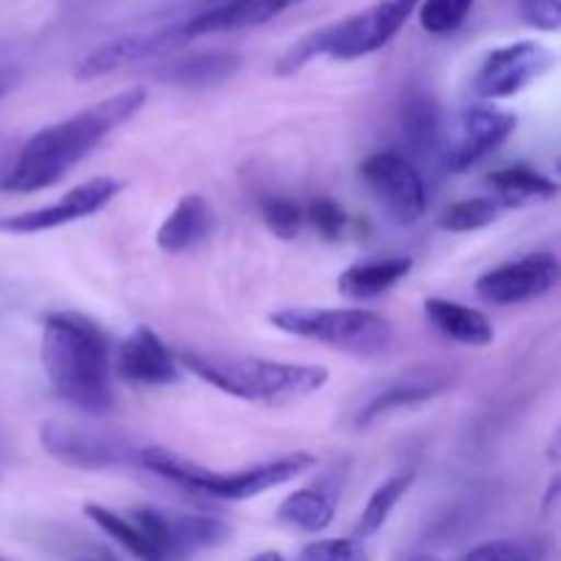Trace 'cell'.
Wrapping results in <instances>:
<instances>
[{
    "instance_id": "cell-1",
    "label": "cell",
    "mask_w": 561,
    "mask_h": 561,
    "mask_svg": "<svg viewBox=\"0 0 561 561\" xmlns=\"http://www.w3.org/2000/svg\"><path fill=\"white\" fill-rule=\"evenodd\" d=\"M146 88L131 85L69 115V118L58 121V124L38 129L20 148V157L11 164L9 173L0 179V190L31 195V192H42L58 184L75 164H80L93 148L102 146L115 129L129 124L146 107Z\"/></svg>"
},
{
    "instance_id": "cell-2",
    "label": "cell",
    "mask_w": 561,
    "mask_h": 561,
    "mask_svg": "<svg viewBox=\"0 0 561 561\" xmlns=\"http://www.w3.org/2000/svg\"><path fill=\"white\" fill-rule=\"evenodd\" d=\"M42 362L49 387L75 411L107 414L115 405L107 340L85 316L53 312L44 318Z\"/></svg>"
},
{
    "instance_id": "cell-3",
    "label": "cell",
    "mask_w": 561,
    "mask_h": 561,
    "mask_svg": "<svg viewBox=\"0 0 561 561\" xmlns=\"http://www.w3.org/2000/svg\"><path fill=\"white\" fill-rule=\"evenodd\" d=\"M175 359L201 381L250 403H290V400L321 392L329 383V370L321 365L197 354V351H181Z\"/></svg>"
},
{
    "instance_id": "cell-4",
    "label": "cell",
    "mask_w": 561,
    "mask_h": 561,
    "mask_svg": "<svg viewBox=\"0 0 561 561\" xmlns=\"http://www.w3.org/2000/svg\"><path fill=\"white\" fill-rule=\"evenodd\" d=\"M137 466L162 477L170 485L195 493V496L219 499V502H247V499L261 496V493L310 471L316 466V455L290 453L283 458L266 460V463L247 466V469L217 471L164 447H140Z\"/></svg>"
},
{
    "instance_id": "cell-5",
    "label": "cell",
    "mask_w": 561,
    "mask_h": 561,
    "mask_svg": "<svg viewBox=\"0 0 561 561\" xmlns=\"http://www.w3.org/2000/svg\"><path fill=\"white\" fill-rule=\"evenodd\" d=\"M416 5H420V0H376L373 5L345 16V20L301 36L294 47L285 49L274 71L279 77H290L316 58L356 60L378 53L403 31Z\"/></svg>"
},
{
    "instance_id": "cell-6",
    "label": "cell",
    "mask_w": 561,
    "mask_h": 561,
    "mask_svg": "<svg viewBox=\"0 0 561 561\" xmlns=\"http://www.w3.org/2000/svg\"><path fill=\"white\" fill-rule=\"evenodd\" d=\"M268 321L285 334L329 345L343 354L373 356L389 354L394 345V327L381 312L365 307H283Z\"/></svg>"
},
{
    "instance_id": "cell-7",
    "label": "cell",
    "mask_w": 561,
    "mask_h": 561,
    "mask_svg": "<svg viewBox=\"0 0 561 561\" xmlns=\"http://www.w3.org/2000/svg\"><path fill=\"white\" fill-rule=\"evenodd\" d=\"M359 179L389 222L409 228L427 211V186L416 164L400 151L370 153L359 164Z\"/></svg>"
},
{
    "instance_id": "cell-8",
    "label": "cell",
    "mask_w": 561,
    "mask_h": 561,
    "mask_svg": "<svg viewBox=\"0 0 561 561\" xmlns=\"http://www.w3.org/2000/svg\"><path fill=\"white\" fill-rule=\"evenodd\" d=\"M299 3L305 0H195L186 14L159 27L168 38L170 49H179L203 36L261 27Z\"/></svg>"
},
{
    "instance_id": "cell-9",
    "label": "cell",
    "mask_w": 561,
    "mask_h": 561,
    "mask_svg": "<svg viewBox=\"0 0 561 561\" xmlns=\"http://www.w3.org/2000/svg\"><path fill=\"white\" fill-rule=\"evenodd\" d=\"M126 518L170 561L211 551V548H219L230 540V526L225 520L211 518V515L162 513V510L153 507H137Z\"/></svg>"
},
{
    "instance_id": "cell-10",
    "label": "cell",
    "mask_w": 561,
    "mask_h": 561,
    "mask_svg": "<svg viewBox=\"0 0 561 561\" xmlns=\"http://www.w3.org/2000/svg\"><path fill=\"white\" fill-rule=\"evenodd\" d=\"M38 442L49 458L82 471L137 466V458H140V447H135L129 438L88 431V427L69 425V422H44L38 431Z\"/></svg>"
},
{
    "instance_id": "cell-11",
    "label": "cell",
    "mask_w": 561,
    "mask_h": 561,
    "mask_svg": "<svg viewBox=\"0 0 561 561\" xmlns=\"http://www.w3.org/2000/svg\"><path fill=\"white\" fill-rule=\"evenodd\" d=\"M553 66V53L540 42H510L491 49L477 69L474 88L482 102H502L524 93L546 77Z\"/></svg>"
},
{
    "instance_id": "cell-12",
    "label": "cell",
    "mask_w": 561,
    "mask_h": 561,
    "mask_svg": "<svg viewBox=\"0 0 561 561\" xmlns=\"http://www.w3.org/2000/svg\"><path fill=\"white\" fill-rule=\"evenodd\" d=\"M518 126V115L510 110L496 107V104L477 102L460 113L458 129H455L453 142H444L442 151V170L444 173H466L491 157L496 148H502L510 140V135Z\"/></svg>"
},
{
    "instance_id": "cell-13",
    "label": "cell",
    "mask_w": 561,
    "mask_h": 561,
    "mask_svg": "<svg viewBox=\"0 0 561 561\" xmlns=\"http://www.w3.org/2000/svg\"><path fill=\"white\" fill-rule=\"evenodd\" d=\"M121 190H124V184H121L118 179H110V175L91 179L85 181V184L69 190L66 195H60V201L31 208V211L0 217V233L36 236V233H47V230H55V228H64V225L80 222V219L91 217V214L102 211L104 206H110Z\"/></svg>"
},
{
    "instance_id": "cell-14",
    "label": "cell",
    "mask_w": 561,
    "mask_h": 561,
    "mask_svg": "<svg viewBox=\"0 0 561 561\" xmlns=\"http://www.w3.org/2000/svg\"><path fill=\"white\" fill-rule=\"evenodd\" d=\"M561 268L551 252H529L518 261L502 263L477 279V296L488 305L515 307L542 299L559 285Z\"/></svg>"
},
{
    "instance_id": "cell-15",
    "label": "cell",
    "mask_w": 561,
    "mask_h": 561,
    "mask_svg": "<svg viewBox=\"0 0 561 561\" xmlns=\"http://www.w3.org/2000/svg\"><path fill=\"white\" fill-rule=\"evenodd\" d=\"M118 373L131 387H170L181 381V365L173 351L151 327H137L118 348Z\"/></svg>"
},
{
    "instance_id": "cell-16",
    "label": "cell",
    "mask_w": 561,
    "mask_h": 561,
    "mask_svg": "<svg viewBox=\"0 0 561 561\" xmlns=\"http://www.w3.org/2000/svg\"><path fill=\"white\" fill-rule=\"evenodd\" d=\"M400 135L414 159H442L444 151V121L442 107L427 91H411L400 104Z\"/></svg>"
},
{
    "instance_id": "cell-17",
    "label": "cell",
    "mask_w": 561,
    "mask_h": 561,
    "mask_svg": "<svg viewBox=\"0 0 561 561\" xmlns=\"http://www.w3.org/2000/svg\"><path fill=\"white\" fill-rule=\"evenodd\" d=\"M427 323L436 329L438 334H444L453 343L466 345V348H485L493 343V323L491 318L482 310L469 305H460V301L442 299V296H431L422 305Z\"/></svg>"
},
{
    "instance_id": "cell-18",
    "label": "cell",
    "mask_w": 561,
    "mask_h": 561,
    "mask_svg": "<svg viewBox=\"0 0 561 561\" xmlns=\"http://www.w3.org/2000/svg\"><path fill=\"white\" fill-rule=\"evenodd\" d=\"M214 230V208L208 201L197 192L181 197L173 206V211L164 217V222L157 230L159 250L179 255V252L192 250V247L203 244Z\"/></svg>"
},
{
    "instance_id": "cell-19",
    "label": "cell",
    "mask_w": 561,
    "mask_h": 561,
    "mask_svg": "<svg viewBox=\"0 0 561 561\" xmlns=\"http://www.w3.org/2000/svg\"><path fill=\"white\" fill-rule=\"evenodd\" d=\"M447 387H449V378L438 376V373H431V376L400 378V381L383 387L381 392H376L365 405H362L359 414H356L354 425L359 427V431L362 427L376 425L378 420L394 414V411L414 409V405L427 403V400H433L436 394H442Z\"/></svg>"
},
{
    "instance_id": "cell-20",
    "label": "cell",
    "mask_w": 561,
    "mask_h": 561,
    "mask_svg": "<svg viewBox=\"0 0 561 561\" xmlns=\"http://www.w3.org/2000/svg\"><path fill=\"white\" fill-rule=\"evenodd\" d=\"M414 268V261L405 255L373 257V261L354 263L337 279V290L351 301H370L403 283Z\"/></svg>"
},
{
    "instance_id": "cell-21",
    "label": "cell",
    "mask_w": 561,
    "mask_h": 561,
    "mask_svg": "<svg viewBox=\"0 0 561 561\" xmlns=\"http://www.w3.org/2000/svg\"><path fill=\"white\" fill-rule=\"evenodd\" d=\"M241 55L228 49H208V53H192L186 58L168 60L159 69V77L170 85L179 88H214L239 75Z\"/></svg>"
},
{
    "instance_id": "cell-22",
    "label": "cell",
    "mask_w": 561,
    "mask_h": 561,
    "mask_svg": "<svg viewBox=\"0 0 561 561\" xmlns=\"http://www.w3.org/2000/svg\"><path fill=\"white\" fill-rule=\"evenodd\" d=\"M337 515V496L327 488H301L294 491L277 507V520L285 529L305 531V535H318L327 529Z\"/></svg>"
},
{
    "instance_id": "cell-23",
    "label": "cell",
    "mask_w": 561,
    "mask_h": 561,
    "mask_svg": "<svg viewBox=\"0 0 561 561\" xmlns=\"http://www.w3.org/2000/svg\"><path fill=\"white\" fill-rule=\"evenodd\" d=\"M485 184L502 197L507 206H520L531 201H551L559 195V184L548 179L540 170L529 164H507V168L493 170L485 179Z\"/></svg>"
},
{
    "instance_id": "cell-24",
    "label": "cell",
    "mask_w": 561,
    "mask_h": 561,
    "mask_svg": "<svg viewBox=\"0 0 561 561\" xmlns=\"http://www.w3.org/2000/svg\"><path fill=\"white\" fill-rule=\"evenodd\" d=\"M411 485H414V474H411V471H400V474L383 480L381 485L370 493L359 520H356V540H367V537L378 535V531L387 526L389 515L394 513V507H398L400 499L409 493Z\"/></svg>"
},
{
    "instance_id": "cell-25",
    "label": "cell",
    "mask_w": 561,
    "mask_h": 561,
    "mask_svg": "<svg viewBox=\"0 0 561 561\" xmlns=\"http://www.w3.org/2000/svg\"><path fill=\"white\" fill-rule=\"evenodd\" d=\"M85 515L110 537V540L118 542V546L124 548V551H129L137 561H170L157 546H151V542L135 529V524H131L126 515H118L115 510L102 507V504H85Z\"/></svg>"
},
{
    "instance_id": "cell-26",
    "label": "cell",
    "mask_w": 561,
    "mask_h": 561,
    "mask_svg": "<svg viewBox=\"0 0 561 561\" xmlns=\"http://www.w3.org/2000/svg\"><path fill=\"white\" fill-rule=\"evenodd\" d=\"M499 219V203L493 197H466L453 203L438 217V228L447 233H474Z\"/></svg>"
},
{
    "instance_id": "cell-27",
    "label": "cell",
    "mask_w": 561,
    "mask_h": 561,
    "mask_svg": "<svg viewBox=\"0 0 561 561\" xmlns=\"http://www.w3.org/2000/svg\"><path fill=\"white\" fill-rule=\"evenodd\" d=\"M474 5L477 0H420L414 14L420 16V25L425 33L449 36L469 20Z\"/></svg>"
},
{
    "instance_id": "cell-28",
    "label": "cell",
    "mask_w": 561,
    "mask_h": 561,
    "mask_svg": "<svg viewBox=\"0 0 561 561\" xmlns=\"http://www.w3.org/2000/svg\"><path fill=\"white\" fill-rule=\"evenodd\" d=\"M261 217L279 241H294L305 225V208L283 195L261 197Z\"/></svg>"
},
{
    "instance_id": "cell-29",
    "label": "cell",
    "mask_w": 561,
    "mask_h": 561,
    "mask_svg": "<svg viewBox=\"0 0 561 561\" xmlns=\"http://www.w3.org/2000/svg\"><path fill=\"white\" fill-rule=\"evenodd\" d=\"M546 546L537 540H491L471 548L460 561H542Z\"/></svg>"
},
{
    "instance_id": "cell-30",
    "label": "cell",
    "mask_w": 561,
    "mask_h": 561,
    "mask_svg": "<svg viewBox=\"0 0 561 561\" xmlns=\"http://www.w3.org/2000/svg\"><path fill=\"white\" fill-rule=\"evenodd\" d=\"M305 219H310V225L323 241H337L345 233V225H348V214L332 197H312L307 203Z\"/></svg>"
},
{
    "instance_id": "cell-31",
    "label": "cell",
    "mask_w": 561,
    "mask_h": 561,
    "mask_svg": "<svg viewBox=\"0 0 561 561\" xmlns=\"http://www.w3.org/2000/svg\"><path fill=\"white\" fill-rule=\"evenodd\" d=\"M299 561H370V553L356 537H327L305 546Z\"/></svg>"
},
{
    "instance_id": "cell-32",
    "label": "cell",
    "mask_w": 561,
    "mask_h": 561,
    "mask_svg": "<svg viewBox=\"0 0 561 561\" xmlns=\"http://www.w3.org/2000/svg\"><path fill=\"white\" fill-rule=\"evenodd\" d=\"M520 14L529 25L540 27V31H559L561 25V0H518Z\"/></svg>"
},
{
    "instance_id": "cell-33",
    "label": "cell",
    "mask_w": 561,
    "mask_h": 561,
    "mask_svg": "<svg viewBox=\"0 0 561 561\" xmlns=\"http://www.w3.org/2000/svg\"><path fill=\"white\" fill-rule=\"evenodd\" d=\"M16 77L20 75H16L14 69H0V99H3L5 93L16 85Z\"/></svg>"
},
{
    "instance_id": "cell-34",
    "label": "cell",
    "mask_w": 561,
    "mask_h": 561,
    "mask_svg": "<svg viewBox=\"0 0 561 561\" xmlns=\"http://www.w3.org/2000/svg\"><path fill=\"white\" fill-rule=\"evenodd\" d=\"M247 561H288V559L277 551H263V553H255V557H250Z\"/></svg>"
},
{
    "instance_id": "cell-35",
    "label": "cell",
    "mask_w": 561,
    "mask_h": 561,
    "mask_svg": "<svg viewBox=\"0 0 561 561\" xmlns=\"http://www.w3.org/2000/svg\"><path fill=\"white\" fill-rule=\"evenodd\" d=\"M75 561H118V559L110 557V553H85V557H77Z\"/></svg>"
},
{
    "instance_id": "cell-36",
    "label": "cell",
    "mask_w": 561,
    "mask_h": 561,
    "mask_svg": "<svg viewBox=\"0 0 561 561\" xmlns=\"http://www.w3.org/2000/svg\"><path fill=\"white\" fill-rule=\"evenodd\" d=\"M409 561H442V559L431 557V553H416V557H411Z\"/></svg>"
},
{
    "instance_id": "cell-37",
    "label": "cell",
    "mask_w": 561,
    "mask_h": 561,
    "mask_svg": "<svg viewBox=\"0 0 561 561\" xmlns=\"http://www.w3.org/2000/svg\"><path fill=\"white\" fill-rule=\"evenodd\" d=\"M0 561H9V559H3V557H0Z\"/></svg>"
}]
</instances>
